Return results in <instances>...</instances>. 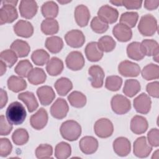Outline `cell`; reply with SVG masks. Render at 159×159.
Returning <instances> with one entry per match:
<instances>
[{
  "mask_svg": "<svg viewBox=\"0 0 159 159\" xmlns=\"http://www.w3.org/2000/svg\"><path fill=\"white\" fill-rule=\"evenodd\" d=\"M19 9L21 17L30 19L34 17L37 14L38 6L35 1L22 0L20 2Z\"/></svg>",
  "mask_w": 159,
  "mask_h": 159,
  "instance_id": "cell-17",
  "label": "cell"
},
{
  "mask_svg": "<svg viewBox=\"0 0 159 159\" xmlns=\"http://www.w3.org/2000/svg\"><path fill=\"white\" fill-rule=\"evenodd\" d=\"M18 99L22 101L27 106L29 112H32L39 107V103L34 94L30 91H25L18 95Z\"/></svg>",
  "mask_w": 159,
  "mask_h": 159,
  "instance_id": "cell-27",
  "label": "cell"
},
{
  "mask_svg": "<svg viewBox=\"0 0 159 159\" xmlns=\"http://www.w3.org/2000/svg\"><path fill=\"white\" fill-rule=\"evenodd\" d=\"M37 95L40 104L43 106H48L52 103L55 98V93L52 87L42 86L37 89Z\"/></svg>",
  "mask_w": 159,
  "mask_h": 159,
  "instance_id": "cell-20",
  "label": "cell"
},
{
  "mask_svg": "<svg viewBox=\"0 0 159 159\" xmlns=\"http://www.w3.org/2000/svg\"><path fill=\"white\" fill-rule=\"evenodd\" d=\"M146 90L148 94L153 97L158 98L159 97V83L158 81H153L148 83L146 86Z\"/></svg>",
  "mask_w": 159,
  "mask_h": 159,
  "instance_id": "cell-52",
  "label": "cell"
},
{
  "mask_svg": "<svg viewBox=\"0 0 159 159\" xmlns=\"http://www.w3.org/2000/svg\"><path fill=\"white\" fill-rule=\"evenodd\" d=\"M48 114L47 111L43 108H40L30 118L31 126L35 130H41L44 128L48 122Z\"/></svg>",
  "mask_w": 159,
  "mask_h": 159,
  "instance_id": "cell-16",
  "label": "cell"
},
{
  "mask_svg": "<svg viewBox=\"0 0 159 159\" xmlns=\"http://www.w3.org/2000/svg\"><path fill=\"white\" fill-rule=\"evenodd\" d=\"M17 1H4L2 6L0 9V24L12 23L17 17L18 13L16 8Z\"/></svg>",
  "mask_w": 159,
  "mask_h": 159,
  "instance_id": "cell-3",
  "label": "cell"
},
{
  "mask_svg": "<svg viewBox=\"0 0 159 159\" xmlns=\"http://www.w3.org/2000/svg\"><path fill=\"white\" fill-rule=\"evenodd\" d=\"M35 156L39 159H46L52 158L53 148L49 144H40L35 149Z\"/></svg>",
  "mask_w": 159,
  "mask_h": 159,
  "instance_id": "cell-47",
  "label": "cell"
},
{
  "mask_svg": "<svg viewBox=\"0 0 159 159\" xmlns=\"http://www.w3.org/2000/svg\"><path fill=\"white\" fill-rule=\"evenodd\" d=\"M12 124H11L4 116H0V135H7L12 130Z\"/></svg>",
  "mask_w": 159,
  "mask_h": 159,
  "instance_id": "cell-50",
  "label": "cell"
},
{
  "mask_svg": "<svg viewBox=\"0 0 159 159\" xmlns=\"http://www.w3.org/2000/svg\"><path fill=\"white\" fill-rule=\"evenodd\" d=\"M47 75L42 68H33L27 76L29 82L34 85H38L43 83L46 81Z\"/></svg>",
  "mask_w": 159,
  "mask_h": 159,
  "instance_id": "cell-30",
  "label": "cell"
},
{
  "mask_svg": "<svg viewBox=\"0 0 159 159\" xmlns=\"http://www.w3.org/2000/svg\"><path fill=\"white\" fill-rule=\"evenodd\" d=\"M134 107L135 111L140 114H147L151 109L152 101L149 96L142 93L134 99Z\"/></svg>",
  "mask_w": 159,
  "mask_h": 159,
  "instance_id": "cell-13",
  "label": "cell"
},
{
  "mask_svg": "<svg viewBox=\"0 0 159 159\" xmlns=\"http://www.w3.org/2000/svg\"><path fill=\"white\" fill-rule=\"evenodd\" d=\"M41 11L44 17L47 19H54L58 14V6L53 1H47L42 4Z\"/></svg>",
  "mask_w": 159,
  "mask_h": 159,
  "instance_id": "cell-33",
  "label": "cell"
},
{
  "mask_svg": "<svg viewBox=\"0 0 159 159\" xmlns=\"http://www.w3.org/2000/svg\"><path fill=\"white\" fill-rule=\"evenodd\" d=\"M75 19L76 24L81 27L88 25L90 19L89 9L83 4L78 5L75 9Z\"/></svg>",
  "mask_w": 159,
  "mask_h": 159,
  "instance_id": "cell-22",
  "label": "cell"
},
{
  "mask_svg": "<svg viewBox=\"0 0 159 159\" xmlns=\"http://www.w3.org/2000/svg\"><path fill=\"white\" fill-rule=\"evenodd\" d=\"M31 59L33 63L38 66H43L50 60V55L43 49H37L33 52L31 55Z\"/></svg>",
  "mask_w": 159,
  "mask_h": 159,
  "instance_id": "cell-39",
  "label": "cell"
},
{
  "mask_svg": "<svg viewBox=\"0 0 159 159\" xmlns=\"http://www.w3.org/2000/svg\"><path fill=\"white\" fill-rule=\"evenodd\" d=\"M10 48L19 58L27 57L30 51V47L28 43L20 39L14 41L11 45Z\"/></svg>",
  "mask_w": 159,
  "mask_h": 159,
  "instance_id": "cell-26",
  "label": "cell"
},
{
  "mask_svg": "<svg viewBox=\"0 0 159 159\" xmlns=\"http://www.w3.org/2000/svg\"><path fill=\"white\" fill-rule=\"evenodd\" d=\"M79 147L83 153L91 155L96 152L98 150V141L92 136H84L80 140Z\"/></svg>",
  "mask_w": 159,
  "mask_h": 159,
  "instance_id": "cell-19",
  "label": "cell"
},
{
  "mask_svg": "<svg viewBox=\"0 0 159 159\" xmlns=\"http://www.w3.org/2000/svg\"><path fill=\"white\" fill-rule=\"evenodd\" d=\"M71 153V148L69 143L61 142L58 143L55 148V157L58 159H66Z\"/></svg>",
  "mask_w": 159,
  "mask_h": 159,
  "instance_id": "cell-40",
  "label": "cell"
},
{
  "mask_svg": "<svg viewBox=\"0 0 159 159\" xmlns=\"http://www.w3.org/2000/svg\"><path fill=\"white\" fill-rule=\"evenodd\" d=\"M94 131L99 138H108L114 132V126L109 119L101 118L96 121L94 125Z\"/></svg>",
  "mask_w": 159,
  "mask_h": 159,
  "instance_id": "cell-6",
  "label": "cell"
},
{
  "mask_svg": "<svg viewBox=\"0 0 159 159\" xmlns=\"http://www.w3.org/2000/svg\"><path fill=\"white\" fill-rule=\"evenodd\" d=\"M46 48L52 53L60 52L63 47V41L58 36H51L47 38L45 43Z\"/></svg>",
  "mask_w": 159,
  "mask_h": 159,
  "instance_id": "cell-31",
  "label": "cell"
},
{
  "mask_svg": "<svg viewBox=\"0 0 159 159\" xmlns=\"http://www.w3.org/2000/svg\"><path fill=\"white\" fill-rule=\"evenodd\" d=\"M7 87L14 93H19L27 88V83L20 76L12 75L7 80Z\"/></svg>",
  "mask_w": 159,
  "mask_h": 159,
  "instance_id": "cell-29",
  "label": "cell"
},
{
  "mask_svg": "<svg viewBox=\"0 0 159 159\" xmlns=\"http://www.w3.org/2000/svg\"><path fill=\"white\" fill-rule=\"evenodd\" d=\"M159 5V1H149L147 0L144 1V7L145 9L149 11H152L156 9Z\"/></svg>",
  "mask_w": 159,
  "mask_h": 159,
  "instance_id": "cell-54",
  "label": "cell"
},
{
  "mask_svg": "<svg viewBox=\"0 0 159 159\" xmlns=\"http://www.w3.org/2000/svg\"><path fill=\"white\" fill-rule=\"evenodd\" d=\"M14 31L15 34L19 37L29 38L34 34V27L32 24L24 20H20L14 25Z\"/></svg>",
  "mask_w": 159,
  "mask_h": 159,
  "instance_id": "cell-21",
  "label": "cell"
},
{
  "mask_svg": "<svg viewBox=\"0 0 159 159\" xmlns=\"http://www.w3.org/2000/svg\"><path fill=\"white\" fill-rule=\"evenodd\" d=\"M64 68L63 61L58 57H52L46 65V70L48 75L52 76L60 75Z\"/></svg>",
  "mask_w": 159,
  "mask_h": 159,
  "instance_id": "cell-28",
  "label": "cell"
},
{
  "mask_svg": "<svg viewBox=\"0 0 159 159\" xmlns=\"http://www.w3.org/2000/svg\"><path fill=\"white\" fill-rule=\"evenodd\" d=\"M27 113L24 106L18 101L11 103L6 111L7 120L14 125H20L24 122L26 118Z\"/></svg>",
  "mask_w": 159,
  "mask_h": 159,
  "instance_id": "cell-1",
  "label": "cell"
},
{
  "mask_svg": "<svg viewBox=\"0 0 159 159\" xmlns=\"http://www.w3.org/2000/svg\"><path fill=\"white\" fill-rule=\"evenodd\" d=\"M91 86L94 88H99L103 86L104 71L99 65H92L88 69Z\"/></svg>",
  "mask_w": 159,
  "mask_h": 159,
  "instance_id": "cell-15",
  "label": "cell"
},
{
  "mask_svg": "<svg viewBox=\"0 0 159 159\" xmlns=\"http://www.w3.org/2000/svg\"><path fill=\"white\" fill-rule=\"evenodd\" d=\"M118 71L125 77H137L140 75V67L137 63L124 60L121 61L118 66Z\"/></svg>",
  "mask_w": 159,
  "mask_h": 159,
  "instance_id": "cell-9",
  "label": "cell"
},
{
  "mask_svg": "<svg viewBox=\"0 0 159 159\" xmlns=\"http://www.w3.org/2000/svg\"><path fill=\"white\" fill-rule=\"evenodd\" d=\"M12 145L10 140L7 138H1L0 140V155L1 157H6L12 152Z\"/></svg>",
  "mask_w": 159,
  "mask_h": 159,
  "instance_id": "cell-49",
  "label": "cell"
},
{
  "mask_svg": "<svg viewBox=\"0 0 159 159\" xmlns=\"http://www.w3.org/2000/svg\"><path fill=\"white\" fill-rule=\"evenodd\" d=\"M147 141L152 147L159 145V130L157 128L152 129L147 134Z\"/></svg>",
  "mask_w": 159,
  "mask_h": 159,
  "instance_id": "cell-51",
  "label": "cell"
},
{
  "mask_svg": "<svg viewBox=\"0 0 159 159\" xmlns=\"http://www.w3.org/2000/svg\"><path fill=\"white\" fill-rule=\"evenodd\" d=\"M148 127V121L144 117L136 115L134 116L130 121V130L133 133L137 135L145 133Z\"/></svg>",
  "mask_w": 159,
  "mask_h": 159,
  "instance_id": "cell-24",
  "label": "cell"
},
{
  "mask_svg": "<svg viewBox=\"0 0 159 159\" xmlns=\"http://www.w3.org/2000/svg\"><path fill=\"white\" fill-rule=\"evenodd\" d=\"M84 52L87 59L91 62L98 61L103 57V52L100 50L96 42L88 43L85 47Z\"/></svg>",
  "mask_w": 159,
  "mask_h": 159,
  "instance_id": "cell-25",
  "label": "cell"
},
{
  "mask_svg": "<svg viewBox=\"0 0 159 159\" xmlns=\"http://www.w3.org/2000/svg\"><path fill=\"white\" fill-rule=\"evenodd\" d=\"M0 64H1V66H0V71H1V76H2L4 75V73L6 72V65H5L4 63H3L2 61H0Z\"/></svg>",
  "mask_w": 159,
  "mask_h": 159,
  "instance_id": "cell-56",
  "label": "cell"
},
{
  "mask_svg": "<svg viewBox=\"0 0 159 159\" xmlns=\"http://www.w3.org/2000/svg\"><path fill=\"white\" fill-rule=\"evenodd\" d=\"M54 86L60 96H65L72 89L73 84L68 78L61 77L55 81Z\"/></svg>",
  "mask_w": 159,
  "mask_h": 159,
  "instance_id": "cell-32",
  "label": "cell"
},
{
  "mask_svg": "<svg viewBox=\"0 0 159 159\" xmlns=\"http://www.w3.org/2000/svg\"><path fill=\"white\" fill-rule=\"evenodd\" d=\"M62 137L68 141L76 140L81 134V125L75 120H68L63 122L60 128Z\"/></svg>",
  "mask_w": 159,
  "mask_h": 159,
  "instance_id": "cell-2",
  "label": "cell"
},
{
  "mask_svg": "<svg viewBox=\"0 0 159 159\" xmlns=\"http://www.w3.org/2000/svg\"><path fill=\"white\" fill-rule=\"evenodd\" d=\"M152 150V147L144 136L137 138L134 142L133 152L137 157L146 158L149 155Z\"/></svg>",
  "mask_w": 159,
  "mask_h": 159,
  "instance_id": "cell-7",
  "label": "cell"
},
{
  "mask_svg": "<svg viewBox=\"0 0 159 159\" xmlns=\"http://www.w3.org/2000/svg\"><path fill=\"white\" fill-rule=\"evenodd\" d=\"M111 105L113 112L119 115L125 114L131 109L130 100L121 94L114 95L111 99Z\"/></svg>",
  "mask_w": 159,
  "mask_h": 159,
  "instance_id": "cell-5",
  "label": "cell"
},
{
  "mask_svg": "<svg viewBox=\"0 0 159 159\" xmlns=\"http://www.w3.org/2000/svg\"><path fill=\"white\" fill-rule=\"evenodd\" d=\"M17 56L12 50H5L1 52L0 59L5 65L11 68L17 61Z\"/></svg>",
  "mask_w": 159,
  "mask_h": 159,
  "instance_id": "cell-45",
  "label": "cell"
},
{
  "mask_svg": "<svg viewBox=\"0 0 159 159\" xmlns=\"http://www.w3.org/2000/svg\"><path fill=\"white\" fill-rule=\"evenodd\" d=\"M70 104L75 107L81 108L84 107L86 103V97L81 92L74 91L68 96Z\"/></svg>",
  "mask_w": 159,
  "mask_h": 159,
  "instance_id": "cell-38",
  "label": "cell"
},
{
  "mask_svg": "<svg viewBox=\"0 0 159 159\" xmlns=\"http://www.w3.org/2000/svg\"><path fill=\"white\" fill-rule=\"evenodd\" d=\"M65 63L68 68L72 71H78L83 68L85 61L82 53L78 51H73L66 57Z\"/></svg>",
  "mask_w": 159,
  "mask_h": 159,
  "instance_id": "cell-8",
  "label": "cell"
},
{
  "mask_svg": "<svg viewBox=\"0 0 159 159\" xmlns=\"http://www.w3.org/2000/svg\"><path fill=\"white\" fill-rule=\"evenodd\" d=\"M127 54L129 58L136 61L141 60L145 57L140 48V43L138 42H133L127 45Z\"/></svg>",
  "mask_w": 159,
  "mask_h": 159,
  "instance_id": "cell-35",
  "label": "cell"
},
{
  "mask_svg": "<svg viewBox=\"0 0 159 159\" xmlns=\"http://www.w3.org/2000/svg\"><path fill=\"white\" fill-rule=\"evenodd\" d=\"M0 108L2 109L7 102V95L6 91L2 88L0 91Z\"/></svg>",
  "mask_w": 159,
  "mask_h": 159,
  "instance_id": "cell-55",
  "label": "cell"
},
{
  "mask_svg": "<svg viewBox=\"0 0 159 159\" xmlns=\"http://www.w3.org/2000/svg\"><path fill=\"white\" fill-rule=\"evenodd\" d=\"M122 84V79L119 76L112 75L106 78L105 81V87L109 91H117Z\"/></svg>",
  "mask_w": 159,
  "mask_h": 159,
  "instance_id": "cell-46",
  "label": "cell"
},
{
  "mask_svg": "<svg viewBox=\"0 0 159 159\" xmlns=\"http://www.w3.org/2000/svg\"><path fill=\"white\" fill-rule=\"evenodd\" d=\"M99 48L103 52H110L116 47V41L109 35H104L101 37L97 42Z\"/></svg>",
  "mask_w": 159,
  "mask_h": 159,
  "instance_id": "cell-42",
  "label": "cell"
},
{
  "mask_svg": "<svg viewBox=\"0 0 159 159\" xmlns=\"http://www.w3.org/2000/svg\"><path fill=\"white\" fill-rule=\"evenodd\" d=\"M69 107L66 101L63 98H58L50 107V114L57 119H62L66 116Z\"/></svg>",
  "mask_w": 159,
  "mask_h": 159,
  "instance_id": "cell-14",
  "label": "cell"
},
{
  "mask_svg": "<svg viewBox=\"0 0 159 159\" xmlns=\"http://www.w3.org/2000/svg\"><path fill=\"white\" fill-rule=\"evenodd\" d=\"M142 76L147 81L156 80L159 78V66L158 65L150 63L143 68Z\"/></svg>",
  "mask_w": 159,
  "mask_h": 159,
  "instance_id": "cell-37",
  "label": "cell"
},
{
  "mask_svg": "<svg viewBox=\"0 0 159 159\" xmlns=\"http://www.w3.org/2000/svg\"><path fill=\"white\" fill-rule=\"evenodd\" d=\"M140 84L139 81L134 79H129L125 81L123 88V93L129 98L135 96L140 91Z\"/></svg>",
  "mask_w": 159,
  "mask_h": 159,
  "instance_id": "cell-34",
  "label": "cell"
},
{
  "mask_svg": "<svg viewBox=\"0 0 159 159\" xmlns=\"http://www.w3.org/2000/svg\"><path fill=\"white\" fill-rule=\"evenodd\" d=\"M41 30L45 35H53L59 30V24L55 19H45L40 25Z\"/></svg>",
  "mask_w": 159,
  "mask_h": 159,
  "instance_id": "cell-36",
  "label": "cell"
},
{
  "mask_svg": "<svg viewBox=\"0 0 159 159\" xmlns=\"http://www.w3.org/2000/svg\"><path fill=\"white\" fill-rule=\"evenodd\" d=\"M33 69V66L28 60H22L18 62L14 68L15 73L22 78L27 77L30 71Z\"/></svg>",
  "mask_w": 159,
  "mask_h": 159,
  "instance_id": "cell-43",
  "label": "cell"
},
{
  "mask_svg": "<svg viewBox=\"0 0 159 159\" xmlns=\"http://www.w3.org/2000/svg\"><path fill=\"white\" fill-rule=\"evenodd\" d=\"M112 34L116 39L121 42H126L130 40L132 37V32L129 27L119 23L112 29Z\"/></svg>",
  "mask_w": 159,
  "mask_h": 159,
  "instance_id": "cell-23",
  "label": "cell"
},
{
  "mask_svg": "<svg viewBox=\"0 0 159 159\" xmlns=\"http://www.w3.org/2000/svg\"><path fill=\"white\" fill-rule=\"evenodd\" d=\"M65 40L67 45L70 47L72 48H80L85 42V36L81 30L73 29L65 34Z\"/></svg>",
  "mask_w": 159,
  "mask_h": 159,
  "instance_id": "cell-11",
  "label": "cell"
},
{
  "mask_svg": "<svg viewBox=\"0 0 159 159\" xmlns=\"http://www.w3.org/2000/svg\"><path fill=\"white\" fill-rule=\"evenodd\" d=\"M29 139L28 132L23 128L16 129L12 135V140L17 145H22L25 144Z\"/></svg>",
  "mask_w": 159,
  "mask_h": 159,
  "instance_id": "cell-44",
  "label": "cell"
},
{
  "mask_svg": "<svg viewBox=\"0 0 159 159\" xmlns=\"http://www.w3.org/2000/svg\"><path fill=\"white\" fill-rule=\"evenodd\" d=\"M158 29L157 20L152 14H145L140 18L138 25L139 32L143 36H152Z\"/></svg>",
  "mask_w": 159,
  "mask_h": 159,
  "instance_id": "cell-4",
  "label": "cell"
},
{
  "mask_svg": "<svg viewBox=\"0 0 159 159\" xmlns=\"http://www.w3.org/2000/svg\"><path fill=\"white\" fill-rule=\"evenodd\" d=\"M98 17L107 24H113L117 21L119 17V12L116 9L106 4L99 9Z\"/></svg>",
  "mask_w": 159,
  "mask_h": 159,
  "instance_id": "cell-10",
  "label": "cell"
},
{
  "mask_svg": "<svg viewBox=\"0 0 159 159\" xmlns=\"http://www.w3.org/2000/svg\"><path fill=\"white\" fill-rule=\"evenodd\" d=\"M110 3L112 4L113 5H115V6H122V1L121 0H116V1H109Z\"/></svg>",
  "mask_w": 159,
  "mask_h": 159,
  "instance_id": "cell-57",
  "label": "cell"
},
{
  "mask_svg": "<svg viewBox=\"0 0 159 159\" xmlns=\"http://www.w3.org/2000/svg\"><path fill=\"white\" fill-rule=\"evenodd\" d=\"M90 25L91 29L98 34H103L106 32L109 28V25L101 20L98 16L93 18Z\"/></svg>",
  "mask_w": 159,
  "mask_h": 159,
  "instance_id": "cell-48",
  "label": "cell"
},
{
  "mask_svg": "<svg viewBox=\"0 0 159 159\" xmlns=\"http://www.w3.org/2000/svg\"><path fill=\"white\" fill-rule=\"evenodd\" d=\"M113 150L120 157H126L130 152L131 145L129 140L124 137L116 138L113 142Z\"/></svg>",
  "mask_w": 159,
  "mask_h": 159,
  "instance_id": "cell-18",
  "label": "cell"
},
{
  "mask_svg": "<svg viewBox=\"0 0 159 159\" xmlns=\"http://www.w3.org/2000/svg\"><path fill=\"white\" fill-rule=\"evenodd\" d=\"M122 6H124L127 9H138L141 7L142 1L124 0L122 1Z\"/></svg>",
  "mask_w": 159,
  "mask_h": 159,
  "instance_id": "cell-53",
  "label": "cell"
},
{
  "mask_svg": "<svg viewBox=\"0 0 159 159\" xmlns=\"http://www.w3.org/2000/svg\"><path fill=\"white\" fill-rule=\"evenodd\" d=\"M139 19V14L137 12H125L121 14L120 17V23L129 28H133L135 26Z\"/></svg>",
  "mask_w": 159,
  "mask_h": 159,
  "instance_id": "cell-41",
  "label": "cell"
},
{
  "mask_svg": "<svg viewBox=\"0 0 159 159\" xmlns=\"http://www.w3.org/2000/svg\"><path fill=\"white\" fill-rule=\"evenodd\" d=\"M141 50L144 54L148 57L153 56V60L158 62L159 46L158 42L153 39H145L140 43Z\"/></svg>",
  "mask_w": 159,
  "mask_h": 159,
  "instance_id": "cell-12",
  "label": "cell"
}]
</instances>
